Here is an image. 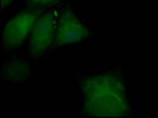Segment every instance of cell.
<instances>
[{
  "label": "cell",
  "instance_id": "2",
  "mask_svg": "<svg viewBox=\"0 0 158 118\" xmlns=\"http://www.w3.org/2000/svg\"><path fill=\"white\" fill-rule=\"evenodd\" d=\"M40 14L37 11H25L12 17L2 30V43L6 48H13L23 44Z\"/></svg>",
  "mask_w": 158,
  "mask_h": 118
},
{
  "label": "cell",
  "instance_id": "6",
  "mask_svg": "<svg viewBox=\"0 0 158 118\" xmlns=\"http://www.w3.org/2000/svg\"><path fill=\"white\" fill-rule=\"evenodd\" d=\"M13 0H1V7L5 8L6 6H8Z\"/></svg>",
  "mask_w": 158,
  "mask_h": 118
},
{
  "label": "cell",
  "instance_id": "1",
  "mask_svg": "<svg viewBox=\"0 0 158 118\" xmlns=\"http://www.w3.org/2000/svg\"><path fill=\"white\" fill-rule=\"evenodd\" d=\"M82 111L90 117H123L130 111L123 78L112 72L96 73L80 83Z\"/></svg>",
  "mask_w": 158,
  "mask_h": 118
},
{
  "label": "cell",
  "instance_id": "5",
  "mask_svg": "<svg viewBox=\"0 0 158 118\" xmlns=\"http://www.w3.org/2000/svg\"><path fill=\"white\" fill-rule=\"evenodd\" d=\"M31 5H49V4H52L57 0H27Z\"/></svg>",
  "mask_w": 158,
  "mask_h": 118
},
{
  "label": "cell",
  "instance_id": "4",
  "mask_svg": "<svg viewBox=\"0 0 158 118\" xmlns=\"http://www.w3.org/2000/svg\"><path fill=\"white\" fill-rule=\"evenodd\" d=\"M89 36L87 26L71 12L69 8L60 14L56 26L55 44L64 46L85 40Z\"/></svg>",
  "mask_w": 158,
  "mask_h": 118
},
{
  "label": "cell",
  "instance_id": "3",
  "mask_svg": "<svg viewBox=\"0 0 158 118\" xmlns=\"http://www.w3.org/2000/svg\"><path fill=\"white\" fill-rule=\"evenodd\" d=\"M56 14L54 11L40 14L30 33V52L33 57L42 55L55 43Z\"/></svg>",
  "mask_w": 158,
  "mask_h": 118
}]
</instances>
